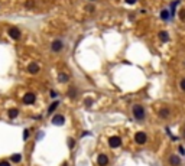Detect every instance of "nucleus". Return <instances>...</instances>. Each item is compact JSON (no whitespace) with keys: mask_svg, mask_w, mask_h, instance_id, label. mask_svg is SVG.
Listing matches in <instances>:
<instances>
[{"mask_svg":"<svg viewBox=\"0 0 185 166\" xmlns=\"http://www.w3.org/2000/svg\"><path fill=\"white\" fill-rule=\"evenodd\" d=\"M35 100H36V96H35L33 93H28V94H25V97H23V103H25V104H33Z\"/></svg>","mask_w":185,"mask_h":166,"instance_id":"obj_6","label":"nucleus"},{"mask_svg":"<svg viewBox=\"0 0 185 166\" xmlns=\"http://www.w3.org/2000/svg\"><path fill=\"white\" fill-rule=\"evenodd\" d=\"M74 144H75L74 139H68V146H69V149H72V147H74Z\"/></svg>","mask_w":185,"mask_h":166,"instance_id":"obj_21","label":"nucleus"},{"mask_svg":"<svg viewBox=\"0 0 185 166\" xmlns=\"http://www.w3.org/2000/svg\"><path fill=\"white\" fill-rule=\"evenodd\" d=\"M28 71L31 72V74H36L38 71H39V65L38 64H29V66H28Z\"/></svg>","mask_w":185,"mask_h":166,"instance_id":"obj_12","label":"nucleus"},{"mask_svg":"<svg viewBox=\"0 0 185 166\" xmlns=\"http://www.w3.org/2000/svg\"><path fill=\"white\" fill-rule=\"evenodd\" d=\"M97 162H99V165H100V166H106V165L109 163V157H107V154H100V156H99V159H97Z\"/></svg>","mask_w":185,"mask_h":166,"instance_id":"obj_9","label":"nucleus"},{"mask_svg":"<svg viewBox=\"0 0 185 166\" xmlns=\"http://www.w3.org/2000/svg\"><path fill=\"white\" fill-rule=\"evenodd\" d=\"M158 36H159V39H161L162 42H168V41H169V35H168L166 30H161Z\"/></svg>","mask_w":185,"mask_h":166,"instance_id":"obj_11","label":"nucleus"},{"mask_svg":"<svg viewBox=\"0 0 185 166\" xmlns=\"http://www.w3.org/2000/svg\"><path fill=\"white\" fill-rule=\"evenodd\" d=\"M179 153L184 154V153H185V149H184V147H179Z\"/></svg>","mask_w":185,"mask_h":166,"instance_id":"obj_26","label":"nucleus"},{"mask_svg":"<svg viewBox=\"0 0 185 166\" xmlns=\"http://www.w3.org/2000/svg\"><path fill=\"white\" fill-rule=\"evenodd\" d=\"M10 159H12V162H18V163H19V162L22 160V156H20V154H12Z\"/></svg>","mask_w":185,"mask_h":166,"instance_id":"obj_17","label":"nucleus"},{"mask_svg":"<svg viewBox=\"0 0 185 166\" xmlns=\"http://www.w3.org/2000/svg\"><path fill=\"white\" fill-rule=\"evenodd\" d=\"M136 2H137V0H126V3H127V5H135Z\"/></svg>","mask_w":185,"mask_h":166,"instance_id":"obj_23","label":"nucleus"},{"mask_svg":"<svg viewBox=\"0 0 185 166\" xmlns=\"http://www.w3.org/2000/svg\"><path fill=\"white\" fill-rule=\"evenodd\" d=\"M169 16H171V13H169L166 9H163V10L161 12V18H162V20H165V22H166V20H169Z\"/></svg>","mask_w":185,"mask_h":166,"instance_id":"obj_14","label":"nucleus"},{"mask_svg":"<svg viewBox=\"0 0 185 166\" xmlns=\"http://www.w3.org/2000/svg\"><path fill=\"white\" fill-rule=\"evenodd\" d=\"M58 106H59V101H54V103L49 106V108H48V113H49V114H52V113H54V111L58 108Z\"/></svg>","mask_w":185,"mask_h":166,"instance_id":"obj_13","label":"nucleus"},{"mask_svg":"<svg viewBox=\"0 0 185 166\" xmlns=\"http://www.w3.org/2000/svg\"><path fill=\"white\" fill-rule=\"evenodd\" d=\"M91 2H94V0H91Z\"/></svg>","mask_w":185,"mask_h":166,"instance_id":"obj_27","label":"nucleus"},{"mask_svg":"<svg viewBox=\"0 0 185 166\" xmlns=\"http://www.w3.org/2000/svg\"><path fill=\"white\" fill-rule=\"evenodd\" d=\"M179 87H181V90H182V91H185V78H184V79H181Z\"/></svg>","mask_w":185,"mask_h":166,"instance_id":"obj_20","label":"nucleus"},{"mask_svg":"<svg viewBox=\"0 0 185 166\" xmlns=\"http://www.w3.org/2000/svg\"><path fill=\"white\" fill-rule=\"evenodd\" d=\"M62 48H64V42H62L61 39H55V41H52V43H51V51H52V52L58 54V52H61V51H62Z\"/></svg>","mask_w":185,"mask_h":166,"instance_id":"obj_2","label":"nucleus"},{"mask_svg":"<svg viewBox=\"0 0 185 166\" xmlns=\"http://www.w3.org/2000/svg\"><path fill=\"white\" fill-rule=\"evenodd\" d=\"M159 116H161L162 119H168V117L171 116V111H169V108H166V107L161 108V110H159Z\"/></svg>","mask_w":185,"mask_h":166,"instance_id":"obj_10","label":"nucleus"},{"mask_svg":"<svg viewBox=\"0 0 185 166\" xmlns=\"http://www.w3.org/2000/svg\"><path fill=\"white\" fill-rule=\"evenodd\" d=\"M179 19H181V20H185V9H182V10L179 12Z\"/></svg>","mask_w":185,"mask_h":166,"instance_id":"obj_19","label":"nucleus"},{"mask_svg":"<svg viewBox=\"0 0 185 166\" xmlns=\"http://www.w3.org/2000/svg\"><path fill=\"white\" fill-rule=\"evenodd\" d=\"M146 140H148L146 133L139 131V133H136V134H135V142H136V143H139V144H145V143H146Z\"/></svg>","mask_w":185,"mask_h":166,"instance_id":"obj_4","label":"nucleus"},{"mask_svg":"<svg viewBox=\"0 0 185 166\" xmlns=\"http://www.w3.org/2000/svg\"><path fill=\"white\" fill-rule=\"evenodd\" d=\"M169 165L171 166H179L181 165V157L176 154H171L169 156Z\"/></svg>","mask_w":185,"mask_h":166,"instance_id":"obj_8","label":"nucleus"},{"mask_svg":"<svg viewBox=\"0 0 185 166\" xmlns=\"http://www.w3.org/2000/svg\"><path fill=\"white\" fill-rule=\"evenodd\" d=\"M85 106H87V107H90V106H91V98H87V101H85Z\"/></svg>","mask_w":185,"mask_h":166,"instance_id":"obj_25","label":"nucleus"},{"mask_svg":"<svg viewBox=\"0 0 185 166\" xmlns=\"http://www.w3.org/2000/svg\"><path fill=\"white\" fill-rule=\"evenodd\" d=\"M0 166H10L9 162H0Z\"/></svg>","mask_w":185,"mask_h":166,"instance_id":"obj_24","label":"nucleus"},{"mask_svg":"<svg viewBox=\"0 0 185 166\" xmlns=\"http://www.w3.org/2000/svg\"><path fill=\"white\" fill-rule=\"evenodd\" d=\"M7 33H9V36H10L12 39H15V41H18V39L20 38V30L16 29V28H10V29L7 30Z\"/></svg>","mask_w":185,"mask_h":166,"instance_id":"obj_5","label":"nucleus"},{"mask_svg":"<svg viewBox=\"0 0 185 166\" xmlns=\"http://www.w3.org/2000/svg\"><path fill=\"white\" fill-rule=\"evenodd\" d=\"M109 146L110 147H120L122 146V139L119 137V136H112L110 139H109Z\"/></svg>","mask_w":185,"mask_h":166,"instance_id":"obj_3","label":"nucleus"},{"mask_svg":"<svg viewBox=\"0 0 185 166\" xmlns=\"http://www.w3.org/2000/svg\"><path fill=\"white\" fill-rule=\"evenodd\" d=\"M75 94H77V91H75V88H71V90L68 91V96H69V97H75Z\"/></svg>","mask_w":185,"mask_h":166,"instance_id":"obj_18","label":"nucleus"},{"mask_svg":"<svg viewBox=\"0 0 185 166\" xmlns=\"http://www.w3.org/2000/svg\"><path fill=\"white\" fill-rule=\"evenodd\" d=\"M52 123H54L55 126H62V124L65 123V119H64V116L56 114V116H54V117H52Z\"/></svg>","mask_w":185,"mask_h":166,"instance_id":"obj_7","label":"nucleus"},{"mask_svg":"<svg viewBox=\"0 0 185 166\" xmlns=\"http://www.w3.org/2000/svg\"><path fill=\"white\" fill-rule=\"evenodd\" d=\"M58 79H59V82H67V81L69 79V77H68L67 74H59V75H58Z\"/></svg>","mask_w":185,"mask_h":166,"instance_id":"obj_15","label":"nucleus"},{"mask_svg":"<svg viewBox=\"0 0 185 166\" xmlns=\"http://www.w3.org/2000/svg\"><path fill=\"white\" fill-rule=\"evenodd\" d=\"M18 114H19V110H16V108H12V110L9 111V117H10V119L18 117Z\"/></svg>","mask_w":185,"mask_h":166,"instance_id":"obj_16","label":"nucleus"},{"mask_svg":"<svg viewBox=\"0 0 185 166\" xmlns=\"http://www.w3.org/2000/svg\"><path fill=\"white\" fill-rule=\"evenodd\" d=\"M28 136H29V130H25V131H23V140H26Z\"/></svg>","mask_w":185,"mask_h":166,"instance_id":"obj_22","label":"nucleus"},{"mask_svg":"<svg viewBox=\"0 0 185 166\" xmlns=\"http://www.w3.org/2000/svg\"><path fill=\"white\" fill-rule=\"evenodd\" d=\"M132 113H133V117H135L136 120H139V121H142V120L145 119V116H146L145 108H143V106H140V104H135L133 108H132Z\"/></svg>","mask_w":185,"mask_h":166,"instance_id":"obj_1","label":"nucleus"}]
</instances>
